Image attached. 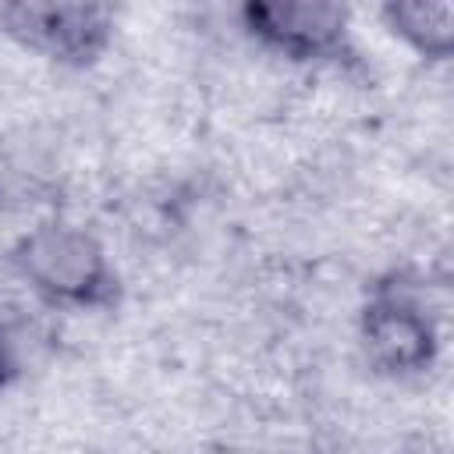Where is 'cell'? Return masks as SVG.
<instances>
[{"instance_id": "obj_1", "label": "cell", "mask_w": 454, "mask_h": 454, "mask_svg": "<svg viewBox=\"0 0 454 454\" xmlns=\"http://www.w3.org/2000/svg\"><path fill=\"white\" fill-rule=\"evenodd\" d=\"M18 280L46 305L67 312H114L124 298L106 245L82 223L43 220L14 238L7 252Z\"/></svg>"}, {"instance_id": "obj_2", "label": "cell", "mask_w": 454, "mask_h": 454, "mask_svg": "<svg viewBox=\"0 0 454 454\" xmlns=\"http://www.w3.org/2000/svg\"><path fill=\"white\" fill-rule=\"evenodd\" d=\"M440 319L419 277L390 270L369 284L358 305V348L376 376H426L440 358Z\"/></svg>"}, {"instance_id": "obj_3", "label": "cell", "mask_w": 454, "mask_h": 454, "mask_svg": "<svg viewBox=\"0 0 454 454\" xmlns=\"http://www.w3.org/2000/svg\"><path fill=\"white\" fill-rule=\"evenodd\" d=\"M241 32L266 53L298 67L365 74V57L351 32V11L330 0H245Z\"/></svg>"}, {"instance_id": "obj_4", "label": "cell", "mask_w": 454, "mask_h": 454, "mask_svg": "<svg viewBox=\"0 0 454 454\" xmlns=\"http://www.w3.org/2000/svg\"><path fill=\"white\" fill-rule=\"evenodd\" d=\"M0 32L57 67L85 71L114 46L117 11L85 0H11L0 4Z\"/></svg>"}, {"instance_id": "obj_5", "label": "cell", "mask_w": 454, "mask_h": 454, "mask_svg": "<svg viewBox=\"0 0 454 454\" xmlns=\"http://www.w3.org/2000/svg\"><path fill=\"white\" fill-rule=\"evenodd\" d=\"M383 28L404 43L419 60L447 64L454 53V4L450 0H394L380 7Z\"/></svg>"}, {"instance_id": "obj_6", "label": "cell", "mask_w": 454, "mask_h": 454, "mask_svg": "<svg viewBox=\"0 0 454 454\" xmlns=\"http://www.w3.org/2000/svg\"><path fill=\"white\" fill-rule=\"evenodd\" d=\"M18 380V355H14V344L0 323V394Z\"/></svg>"}]
</instances>
